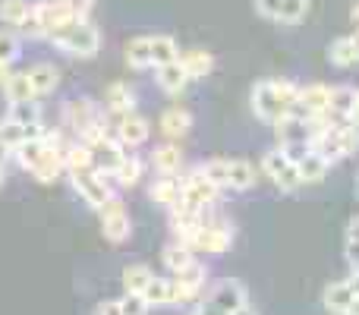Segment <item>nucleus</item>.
Returning <instances> with one entry per match:
<instances>
[{
    "label": "nucleus",
    "mask_w": 359,
    "mask_h": 315,
    "mask_svg": "<svg viewBox=\"0 0 359 315\" xmlns=\"http://www.w3.org/2000/svg\"><path fill=\"white\" fill-rule=\"evenodd\" d=\"M299 95V86H293L290 79H265L252 88V111L265 123H278L287 111L293 107Z\"/></svg>",
    "instance_id": "f257e3e1"
},
{
    "label": "nucleus",
    "mask_w": 359,
    "mask_h": 315,
    "mask_svg": "<svg viewBox=\"0 0 359 315\" xmlns=\"http://www.w3.org/2000/svg\"><path fill=\"white\" fill-rule=\"evenodd\" d=\"M48 38L60 51H67V54H73V57H95L101 48V32H98V25L88 22V19H73V22L54 29Z\"/></svg>",
    "instance_id": "f03ea898"
},
{
    "label": "nucleus",
    "mask_w": 359,
    "mask_h": 315,
    "mask_svg": "<svg viewBox=\"0 0 359 315\" xmlns=\"http://www.w3.org/2000/svg\"><path fill=\"white\" fill-rule=\"evenodd\" d=\"M262 170H265L268 177H271V183L284 192H297L299 186H303V180H299V173H297V158H293L287 149L268 152V155L262 158Z\"/></svg>",
    "instance_id": "7ed1b4c3"
},
{
    "label": "nucleus",
    "mask_w": 359,
    "mask_h": 315,
    "mask_svg": "<svg viewBox=\"0 0 359 315\" xmlns=\"http://www.w3.org/2000/svg\"><path fill=\"white\" fill-rule=\"evenodd\" d=\"M180 243H186L189 249H198V253H227L230 249V230L217 227V224H202L192 234L180 236Z\"/></svg>",
    "instance_id": "20e7f679"
},
{
    "label": "nucleus",
    "mask_w": 359,
    "mask_h": 315,
    "mask_svg": "<svg viewBox=\"0 0 359 315\" xmlns=\"http://www.w3.org/2000/svg\"><path fill=\"white\" fill-rule=\"evenodd\" d=\"M98 211H101V230H104L107 240H111V243L130 240L133 224H130V215H126V208H123V202H120V199L111 196Z\"/></svg>",
    "instance_id": "39448f33"
},
{
    "label": "nucleus",
    "mask_w": 359,
    "mask_h": 315,
    "mask_svg": "<svg viewBox=\"0 0 359 315\" xmlns=\"http://www.w3.org/2000/svg\"><path fill=\"white\" fill-rule=\"evenodd\" d=\"M217 189H221V186L211 183L202 170H192L183 177V199H180V205H189V208L205 211V205H211L217 199Z\"/></svg>",
    "instance_id": "423d86ee"
},
{
    "label": "nucleus",
    "mask_w": 359,
    "mask_h": 315,
    "mask_svg": "<svg viewBox=\"0 0 359 315\" xmlns=\"http://www.w3.org/2000/svg\"><path fill=\"white\" fill-rule=\"evenodd\" d=\"M205 303L211 306V309L230 315L236 309H243V306H249V297H246V287L240 284V281H217L215 290L208 293V300Z\"/></svg>",
    "instance_id": "0eeeda50"
},
{
    "label": "nucleus",
    "mask_w": 359,
    "mask_h": 315,
    "mask_svg": "<svg viewBox=\"0 0 359 315\" xmlns=\"http://www.w3.org/2000/svg\"><path fill=\"white\" fill-rule=\"evenodd\" d=\"M69 177H73V186L79 189V196L86 199L92 208H101V205L111 199V189L104 186V177H101L95 167H88V170H69Z\"/></svg>",
    "instance_id": "6e6552de"
},
{
    "label": "nucleus",
    "mask_w": 359,
    "mask_h": 315,
    "mask_svg": "<svg viewBox=\"0 0 359 315\" xmlns=\"http://www.w3.org/2000/svg\"><path fill=\"white\" fill-rule=\"evenodd\" d=\"M205 265H186L183 272H177L174 278V303H189V300H196L198 293L205 290Z\"/></svg>",
    "instance_id": "1a4fd4ad"
},
{
    "label": "nucleus",
    "mask_w": 359,
    "mask_h": 315,
    "mask_svg": "<svg viewBox=\"0 0 359 315\" xmlns=\"http://www.w3.org/2000/svg\"><path fill=\"white\" fill-rule=\"evenodd\" d=\"M38 13V19H41V29H44V38L50 35L54 29H60V25L73 22V19H79L73 10H69L67 0H41V4H32Z\"/></svg>",
    "instance_id": "9d476101"
},
{
    "label": "nucleus",
    "mask_w": 359,
    "mask_h": 315,
    "mask_svg": "<svg viewBox=\"0 0 359 315\" xmlns=\"http://www.w3.org/2000/svg\"><path fill=\"white\" fill-rule=\"evenodd\" d=\"M92 164H95V170L101 173V177H114V173L120 170V164L126 161V152H123V145L120 142H111V139H104V142H98V145H92Z\"/></svg>",
    "instance_id": "9b49d317"
},
{
    "label": "nucleus",
    "mask_w": 359,
    "mask_h": 315,
    "mask_svg": "<svg viewBox=\"0 0 359 315\" xmlns=\"http://www.w3.org/2000/svg\"><path fill=\"white\" fill-rule=\"evenodd\" d=\"M149 133H151V126H149V120L145 117H139V114H123V120H120V126H117V139H120V145H130V149H136V145H142L145 139H149Z\"/></svg>",
    "instance_id": "f8f14e48"
},
{
    "label": "nucleus",
    "mask_w": 359,
    "mask_h": 315,
    "mask_svg": "<svg viewBox=\"0 0 359 315\" xmlns=\"http://www.w3.org/2000/svg\"><path fill=\"white\" fill-rule=\"evenodd\" d=\"M44 130L41 123H19V120H4L0 123V139H4L10 149H19L22 142H29V139H41Z\"/></svg>",
    "instance_id": "ddd939ff"
},
{
    "label": "nucleus",
    "mask_w": 359,
    "mask_h": 315,
    "mask_svg": "<svg viewBox=\"0 0 359 315\" xmlns=\"http://www.w3.org/2000/svg\"><path fill=\"white\" fill-rule=\"evenodd\" d=\"M328 161H325L318 152H312V149H306L303 155L297 158V173H299V180L303 183H318V180H325V173H328Z\"/></svg>",
    "instance_id": "4468645a"
},
{
    "label": "nucleus",
    "mask_w": 359,
    "mask_h": 315,
    "mask_svg": "<svg viewBox=\"0 0 359 315\" xmlns=\"http://www.w3.org/2000/svg\"><path fill=\"white\" fill-rule=\"evenodd\" d=\"M149 196H151V202H158V205H168V208H174V205H180V199H183V180L180 177H164V180H158L155 186L149 189Z\"/></svg>",
    "instance_id": "2eb2a0df"
},
{
    "label": "nucleus",
    "mask_w": 359,
    "mask_h": 315,
    "mask_svg": "<svg viewBox=\"0 0 359 315\" xmlns=\"http://www.w3.org/2000/svg\"><path fill=\"white\" fill-rule=\"evenodd\" d=\"M4 95H6V101H10V105H19V101H35V98H38V92H35V86H32L29 73H13V76H6Z\"/></svg>",
    "instance_id": "dca6fc26"
},
{
    "label": "nucleus",
    "mask_w": 359,
    "mask_h": 315,
    "mask_svg": "<svg viewBox=\"0 0 359 315\" xmlns=\"http://www.w3.org/2000/svg\"><path fill=\"white\" fill-rule=\"evenodd\" d=\"M180 63H183V69L189 73V79H202V76H208L211 69H215V57L202 48L183 51V54H180Z\"/></svg>",
    "instance_id": "f3484780"
},
{
    "label": "nucleus",
    "mask_w": 359,
    "mask_h": 315,
    "mask_svg": "<svg viewBox=\"0 0 359 315\" xmlns=\"http://www.w3.org/2000/svg\"><path fill=\"white\" fill-rule=\"evenodd\" d=\"M67 120H69V126H73L76 133H86L88 126L98 120V114H95V105L88 98H79V101H69L67 105Z\"/></svg>",
    "instance_id": "a211bd4d"
},
{
    "label": "nucleus",
    "mask_w": 359,
    "mask_h": 315,
    "mask_svg": "<svg viewBox=\"0 0 359 315\" xmlns=\"http://www.w3.org/2000/svg\"><path fill=\"white\" fill-rule=\"evenodd\" d=\"M353 105H356V88H350V86L331 88V107H328V114L337 120V123H347V117L353 114Z\"/></svg>",
    "instance_id": "6ab92c4d"
},
{
    "label": "nucleus",
    "mask_w": 359,
    "mask_h": 315,
    "mask_svg": "<svg viewBox=\"0 0 359 315\" xmlns=\"http://www.w3.org/2000/svg\"><path fill=\"white\" fill-rule=\"evenodd\" d=\"M186 82H189V73L183 69V63L174 60V63H164V67H158V86L164 88V92L177 95L186 88Z\"/></svg>",
    "instance_id": "aec40b11"
},
{
    "label": "nucleus",
    "mask_w": 359,
    "mask_h": 315,
    "mask_svg": "<svg viewBox=\"0 0 359 315\" xmlns=\"http://www.w3.org/2000/svg\"><path fill=\"white\" fill-rule=\"evenodd\" d=\"M192 126V114L189 111H180V107H170V111L161 114V133L168 139H180L186 136Z\"/></svg>",
    "instance_id": "412c9836"
},
{
    "label": "nucleus",
    "mask_w": 359,
    "mask_h": 315,
    "mask_svg": "<svg viewBox=\"0 0 359 315\" xmlns=\"http://www.w3.org/2000/svg\"><path fill=\"white\" fill-rule=\"evenodd\" d=\"M356 290L350 287V281H337V284H328V290H325V306H328L331 312L344 315L347 312V306L353 303Z\"/></svg>",
    "instance_id": "4be33fe9"
},
{
    "label": "nucleus",
    "mask_w": 359,
    "mask_h": 315,
    "mask_svg": "<svg viewBox=\"0 0 359 315\" xmlns=\"http://www.w3.org/2000/svg\"><path fill=\"white\" fill-rule=\"evenodd\" d=\"M29 79H32V86H35L38 95H50L57 86H60V73H57L54 63H38V67H32Z\"/></svg>",
    "instance_id": "5701e85b"
},
{
    "label": "nucleus",
    "mask_w": 359,
    "mask_h": 315,
    "mask_svg": "<svg viewBox=\"0 0 359 315\" xmlns=\"http://www.w3.org/2000/svg\"><path fill=\"white\" fill-rule=\"evenodd\" d=\"M151 164H155V170H161L164 177H170V173L180 170L183 155H180V149L174 142H164V145H158V149L151 152Z\"/></svg>",
    "instance_id": "b1692460"
},
{
    "label": "nucleus",
    "mask_w": 359,
    "mask_h": 315,
    "mask_svg": "<svg viewBox=\"0 0 359 315\" xmlns=\"http://www.w3.org/2000/svg\"><path fill=\"white\" fill-rule=\"evenodd\" d=\"M180 60V48L170 35H155L151 38V67H164V63Z\"/></svg>",
    "instance_id": "393cba45"
},
{
    "label": "nucleus",
    "mask_w": 359,
    "mask_h": 315,
    "mask_svg": "<svg viewBox=\"0 0 359 315\" xmlns=\"http://www.w3.org/2000/svg\"><path fill=\"white\" fill-rule=\"evenodd\" d=\"M126 63L136 69H145L151 67V35H142V38H133L126 44Z\"/></svg>",
    "instance_id": "a878e982"
},
{
    "label": "nucleus",
    "mask_w": 359,
    "mask_h": 315,
    "mask_svg": "<svg viewBox=\"0 0 359 315\" xmlns=\"http://www.w3.org/2000/svg\"><path fill=\"white\" fill-rule=\"evenodd\" d=\"M161 262L170 268V272L177 274V272H183L186 265H192V262H196V259H192V249L186 246V243H180V240H177V243H170V246H164Z\"/></svg>",
    "instance_id": "bb28decb"
},
{
    "label": "nucleus",
    "mask_w": 359,
    "mask_h": 315,
    "mask_svg": "<svg viewBox=\"0 0 359 315\" xmlns=\"http://www.w3.org/2000/svg\"><path fill=\"white\" fill-rule=\"evenodd\" d=\"M252 183H255V167L249 164V161H243V158L230 161V173H227L230 189H249Z\"/></svg>",
    "instance_id": "cd10ccee"
},
{
    "label": "nucleus",
    "mask_w": 359,
    "mask_h": 315,
    "mask_svg": "<svg viewBox=\"0 0 359 315\" xmlns=\"http://www.w3.org/2000/svg\"><path fill=\"white\" fill-rule=\"evenodd\" d=\"M92 161H95L92 145H86V142H76L63 152V167H67V170H88V167H95Z\"/></svg>",
    "instance_id": "c85d7f7f"
},
{
    "label": "nucleus",
    "mask_w": 359,
    "mask_h": 315,
    "mask_svg": "<svg viewBox=\"0 0 359 315\" xmlns=\"http://www.w3.org/2000/svg\"><path fill=\"white\" fill-rule=\"evenodd\" d=\"M133 105H136V98H133V92L123 82H114V86L107 88V111L111 114H130Z\"/></svg>",
    "instance_id": "c756f323"
},
{
    "label": "nucleus",
    "mask_w": 359,
    "mask_h": 315,
    "mask_svg": "<svg viewBox=\"0 0 359 315\" xmlns=\"http://www.w3.org/2000/svg\"><path fill=\"white\" fill-rule=\"evenodd\" d=\"M142 297L149 300V306H168V303H174V281L151 278V284L145 287Z\"/></svg>",
    "instance_id": "7c9ffc66"
},
{
    "label": "nucleus",
    "mask_w": 359,
    "mask_h": 315,
    "mask_svg": "<svg viewBox=\"0 0 359 315\" xmlns=\"http://www.w3.org/2000/svg\"><path fill=\"white\" fill-rule=\"evenodd\" d=\"M151 268L149 265H130L123 272V287H126V293H145V287L151 284Z\"/></svg>",
    "instance_id": "2f4dec72"
},
{
    "label": "nucleus",
    "mask_w": 359,
    "mask_h": 315,
    "mask_svg": "<svg viewBox=\"0 0 359 315\" xmlns=\"http://www.w3.org/2000/svg\"><path fill=\"white\" fill-rule=\"evenodd\" d=\"M306 13H309V0H284L274 22H280V25H299L306 19Z\"/></svg>",
    "instance_id": "473e14b6"
},
{
    "label": "nucleus",
    "mask_w": 359,
    "mask_h": 315,
    "mask_svg": "<svg viewBox=\"0 0 359 315\" xmlns=\"http://www.w3.org/2000/svg\"><path fill=\"white\" fill-rule=\"evenodd\" d=\"M328 57H331V63H337V67H353L359 60L356 48H353V38H337V41L331 44Z\"/></svg>",
    "instance_id": "72a5a7b5"
},
{
    "label": "nucleus",
    "mask_w": 359,
    "mask_h": 315,
    "mask_svg": "<svg viewBox=\"0 0 359 315\" xmlns=\"http://www.w3.org/2000/svg\"><path fill=\"white\" fill-rule=\"evenodd\" d=\"M29 13V4L25 0H0V22L6 25H19Z\"/></svg>",
    "instance_id": "f704fd0d"
},
{
    "label": "nucleus",
    "mask_w": 359,
    "mask_h": 315,
    "mask_svg": "<svg viewBox=\"0 0 359 315\" xmlns=\"http://www.w3.org/2000/svg\"><path fill=\"white\" fill-rule=\"evenodd\" d=\"M114 177H117L123 186H133L139 177H142V161H139V158H126L123 164H120V170L114 173Z\"/></svg>",
    "instance_id": "c9c22d12"
},
{
    "label": "nucleus",
    "mask_w": 359,
    "mask_h": 315,
    "mask_svg": "<svg viewBox=\"0 0 359 315\" xmlns=\"http://www.w3.org/2000/svg\"><path fill=\"white\" fill-rule=\"evenodd\" d=\"M19 51H22V44H19V35L0 32V60H4V63H13V60L19 57Z\"/></svg>",
    "instance_id": "e433bc0d"
},
{
    "label": "nucleus",
    "mask_w": 359,
    "mask_h": 315,
    "mask_svg": "<svg viewBox=\"0 0 359 315\" xmlns=\"http://www.w3.org/2000/svg\"><path fill=\"white\" fill-rule=\"evenodd\" d=\"M120 309H123V315H145L151 306L142 293H126V297L120 300Z\"/></svg>",
    "instance_id": "4c0bfd02"
},
{
    "label": "nucleus",
    "mask_w": 359,
    "mask_h": 315,
    "mask_svg": "<svg viewBox=\"0 0 359 315\" xmlns=\"http://www.w3.org/2000/svg\"><path fill=\"white\" fill-rule=\"evenodd\" d=\"M10 107H13V120H19V123H41L35 101H19V105H10Z\"/></svg>",
    "instance_id": "58836bf2"
},
{
    "label": "nucleus",
    "mask_w": 359,
    "mask_h": 315,
    "mask_svg": "<svg viewBox=\"0 0 359 315\" xmlns=\"http://www.w3.org/2000/svg\"><path fill=\"white\" fill-rule=\"evenodd\" d=\"M19 29L25 32L29 38H44V29H41V19H38L35 6H29V13H25V19L19 22Z\"/></svg>",
    "instance_id": "ea45409f"
},
{
    "label": "nucleus",
    "mask_w": 359,
    "mask_h": 315,
    "mask_svg": "<svg viewBox=\"0 0 359 315\" xmlns=\"http://www.w3.org/2000/svg\"><path fill=\"white\" fill-rule=\"evenodd\" d=\"M252 4H255V10H259L265 19H278V10H280V4H284V0H252Z\"/></svg>",
    "instance_id": "a19ab883"
},
{
    "label": "nucleus",
    "mask_w": 359,
    "mask_h": 315,
    "mask_svg": "<svg viewBox=\"0 0 359 315\" xmlns=\"http://www.w3.org/2000/svg\"><path fill=\"white\" fill-rule=\"evenodd\" d=\"M67 4H69V10H73L79 19H88V13H92L95 0H67Z\"/></svg>",
    "instance_id": "79ce46f5"
},
{
    "label": "nucleus",
    "mask_w": 359,
    "mask_h": 315,
    "mask_svg": "<svg viewBox=\"0 0 359 315\" xmlns=\"http://www.w3.org/2000/svg\"><path fill=\"white\" fill-rule=\"evenodd\" d=\"M95 315H123V309H120V300H107V303H101L98 309H95Z\"/></svg>",
    "instance_id": "37998d69"
},
{
    "label": "nucleus",
    "mask_w": 359,
    "mask_h": 315,
    "mask_svg": "<svg viewBox=\"0 0 359 315\" xmlns=\"http://www.w3.org/2000/svg\"><path fill=\"white\" fill-rule=\"evenodd\" d=\"M347 243H359V217L347 224Z\"/></svg>",
    "instance_id": "c03bdc74"
},
{
    "label": "nucleus",
    "mask_w": 359,
    "mask_h": 315,
    "mask_svg": "<svg viewBox=\"0 0 359 315\" xmlns=\"http://www.w3.org/2000/svg\"><path fill=\"white\" fill-rule=\"evenodd\" d=\"M344 315H359V293H356V297H353V303H350V306H347V312H344Z\"/></svg>",
    "instance_id": "a18cd8bd"
},
{
    "label": "nucleus",
    "mask_w": 359,
    "mask_h": 315,
    "mask_svg": "<svg viewBox=\"0 0 359 315\" xmlns=\"http://www.w3.org/2000/svg\"><path fill=\"white\" fill-rule=\"evenodd\" d=\"M6 76H10V63H4V60H0V86H4V82H6Z\"/></svg>",
    "instance_id": "49530a36"
},
{
    "label": "nucleus",
    "mask_w": 359,
    "mask_h": 315,
    "mask_svg": "<svg viewBox=\"0 0 359 315\" xmlns=\"http://www.w3.org/2000/svg\"><path fill=\"white\" fill-rule=\"evenodd\" d=\"M350 19H353V25H356V32H359V0L353 4V10H350Z\"/></svg>",
    "instance_id": "de8ad7c7"
},
{
    "label": "nucleus",
    "mask_w": 359,
    "mask_h": 315,
    "mask_svg": "<svg viewBox=\"0 0 359 315\" xmlns=\"http://www.w3.org/2000/svg\"><path fill=\"white\" fill-rule=\"evenodd\" d=\"M6 155H10V145H6L4 139H0V164H4V161H6Z\"/></svg>",
    "instance_id": "09e8293b"
},
{
    "label": "nucleus",
    "mask_w": 359,
    "mask_h": 315,
    "mask_svg": "<svg viewBox=\"0 0 359 315\" xmlns=\"http://www.w3.org/2000/svg\"><path fill=\"white\" fill-rule=\"evenodd\" d=\"M230 315H255V312L249 309V306H243V309H236V312H230Z\"/></svg>",
    "instance_id": "8fccbe9b"
},
{
    "label": "nucleus",
    "mask_w": 359,
    "mask_h": 315,
    "mask_svg": "<svg viewBox=\"0 0 359 315\" xmlns=\"http://www.w3.org/2000/svg\"><path fill=\"white\" fill-rule=\"evenodd\" d=\"M350 117H359V92H356V105H353V114Z\"/></svg>",
    "instance_id": "3c124183"
},
{
    "label": "nucleus",
    "mask_w": 359,
    "mask_h": 315,
    "mask_svg": "<svg viewBox=\"0 0 359 315\" xmlns=\"http://www.w3.org/2000/svg\"><path fill=\"white\" fill-rule=\"evenodd\" d=\"M353 48H356V57H359V32L353 35Z\"/></svg>",
    "instance_id": "603ef678"
},
{
    "label": "nucleus",
    "mask_w": 359,
    "mask_h": 315,
    "mask_svg": "<svg viewBox=\"0 0 359 315\" xmlns=\"http://www.w3.org/2000/svg\"><path fill=\"white\" fill-rule=\"evenodd\" d=\"M353 192H356V199H359V173H356V183H353Z\"/></svg>",
    "instance_id": "864d4df0"
},
{
    "label": "nucleus",
    "mask_w": 359,
    "mask_h": 315,
    "mask_svg": "<svg viewBox=\"0 0 359 315\" xmlns=\"http://www.w3.org/2000/svg\"><path fill=\"white\" fill-rule=\"evenodd\" d=\"M0 186H4V170H0Z\"/></svg>",
    "instance_id": "5fc2aeb1"
}]
</instances>
